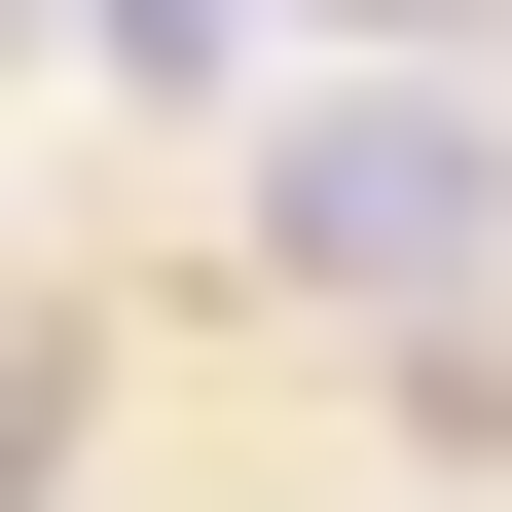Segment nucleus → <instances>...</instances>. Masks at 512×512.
Returning <instances> with one entry per match:
<instances>
[{"mask_svg":"<svg viewBox=\"0 0 512 512\" xmlns=\"http://www.w3.org/2000/svg\"><path fill=\"white\" fill-rule=\"evenodd\" d=\"M256 256H293V293H476L512 256V110H439V74L256 110Z\"/></svg>","mask_w":512,"mask_h":512,"instance_id":"1","label":"nucleus"},{"mask_svg":"<svg viewBox=\"0 0 512 512\" xmlns=\"http://www.w3.org/2000/svg\"><path fill=\"white\" fill-rule=\"evenodd\" d=\"M74 37H110V74H220V37H256V0H74Z\"/></svg>","mask_w":512,"mask_h":512,"instance_id":"2","label":"nucleus"},{"mask_svg":"<svg viewBox=\"0 0 512 512\" xmlns=\"http://www.w3.org/2000/svg\"><path fill=\"white\" fill-rule=\"evenodd\" d=\"M366 37H439V0H366Z\"/></svg>","mask_w":512,"mask_h":512,"instance_id":"3","label":"nucleus"}]
</instances>
